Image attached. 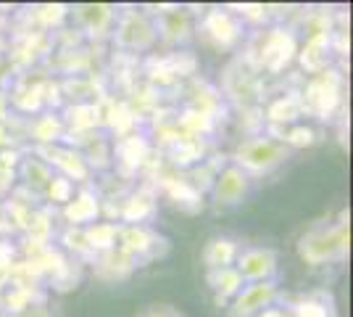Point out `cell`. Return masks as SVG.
Returning <instances> with one entry per match:
<instances>
[{"mask_svg":"<svg viewBox=\"0 0 353 317\" xmlns=\"http://www.w3.org/2000/svg\"><path fill=\"white\" fill-rule=\"evenodd\" d=\"M351 249V233L348 222H335V225H319L311 227L309 233H303L298 238V257L311 267H322V265H338L348 259Z\"/></svg>","mask_w":353,"mask_h":317,"instance_id":"obj_1","label":"cell"},{"mask_svg":"<svg viewBox=\"0 0 353 317\" xmlns=\"http://www.w3.org/2000/svg\"><path fill=\"white\" fill-rule=\"evenodd\" d=\"M290 159V148L280 143L277 137H248L243 140L240 146L232 153V164L237 169H243L250 180L253 177H264V175H272L274 169H280L285 162Z\"/></svg>","mask_w":353,"mask_h":317,"instance_id":"obj_2","label":"cell"},{"mask_svg":"<svg viewBox=\"0 0 353 317\" xmlns=\"http://www.w3.org/2000/svg\"><path fill=\"white\" fill-rule=\"evenodd\" d=\"M235 270L245 283H264L277 280L280 272V254L269 246H243L235 259Z\"/></svg>","mask_w":353,"mask_h":317,"instance_id":"obj_3","label":"cell"},{"mask_svg":"<svg viewBox=\"0 0 353 317\" xmlns=\"http://www.w3.org/2000/svg\"><path fill=\"white\" fill-rule=\"evenodd\" d=\"M282 299V288L277 280H264V283H245L243 291L230 302L227 312L230 317H256L264 309L274 307Z\"/></svg>","mask_w":353,"mask_h":317,"instance_id":"obj_4","label":"cell"},{"mask_svg":"<svg viewBox=\"0 0 353 317\" xmlns=\"http://www.w3.org/2000/svg\"><path fill=\"white\" fill-rule=\"evenodd\" d=\"M253 180L235 164L224 166L211 182V201L216 209H235L250 196Z\"/></svg>","mask_w":353,"mask_h":317,"instance_id":"obj_5","label":"cell"},{"mask_svg":"<svg viewBox=\"0 0 353 317\" xmlns=\"http://www.w3.org/2000/svg\"><path fill=\"white\" fill-rule=\"evenodd\" d=\"M117 246L132 259H137V265H143L166 251V238H161L150 225H121Z\"/></svg>","mask_w":353,"mask_h":317,"instance_id":"obj_6","label":"cell"},{"mask_svg":"<svg viewBox=\"0 0 353 317\" xmlns=\"http://www.w3.org/2000/svg\"><path fill=\"white\" fill-rule=\"evenodd\" d=\"M156 37H159L156 24L145 14L127 11V14H121L117 19V27H114L117 46L127 48V50H148V48L156 43Z\"/></svg>","mask_w":353,"mask_h":317,"instance_id":"obj_7","label":"cell"},{"mask_svg":"<svg viewBox=\"0 0 353 317\" xmlns=\"http://www.w3.org/2000/svg\"><path fill=\"white\" fill-rule=\"evenodd\" d=\"M34 156H40L50 169H59L61 177H66L69 182H88L92 175V166L88 164L85 153L66 146H40Z\"/></svg>","mask_w":353,"mask_h":317,"instance_id":"obj_8","label":"cell"},{"mask_svg":"<svg viewBox=\"0 0 353 317\" xmlns=\"http://www.w3.org/2000/svg\"><path fill=\"white\" fill-rule=\"evenodd\" d=\"M261 66L269 72H280L285 69L295 56V37L288 30H269L261 37Z\"/></svg>","mask_w":353,"mask_h":317,"instance_id":"obj_9","label":"cell"},{"mask_svg":"<svg viewBox=\"0 0 353 317\" xmlns=\"http://www.w3.org/2000/svg\"><path fill=\"white\" fill-rule=\"evenodd\" d=\"M335 106H338V77L335 72H319V77L309 85L303 108H311L319 114V119H327Z\"/></svg>","mask_w":353,"mask_h":317,"instance_id":"obj_10","label":"cell"},{"mask_svg":"<svg viewBox=\"0 0 353 317\" xmlns=\"http://www.w3.org/2000/svg\"><path fill=\"white\" fill-rule=\"evenodd\" d=\"M98 214H101V198L90 188L74 191L72 201L61 206V217L69 222V227L92 225V222H98Z\"/></svg>","mask_w":353,"mask_h":317,"instance_id":"obj_11","label":"cell"},{"mask_svg":"<svg viewBox=\"0 0 353 317\" xmlns=\"http://www.w3.org/2000/svg\"><path fill=\"white\" fill-rule=\"evenodd\" d=\"M203 32L216 48H232L243 37V24L230 11H208L203 19Z\"/></svg>","mask_w":353,"mask_h":317,"instance_id":"obj_12","label":"cell"},{"mask_svg":"<svg viewBox=\"0 0 353 317\" xmlns=\"http://www.w3.org/2000/svg\"><path fill=\"white\" fill-rule=\"evenodd\" d=\"M77 19L79 27L88 32L90 37H105L108 32H114L117 27V8L105 6V3H90V6H79L77 8Z\"/></svg>","mask_w":353,"mask_h":317,"instance_id":"obj_13","label":"cell"},{"mask_svg":"<svg viewBox=\"0 0 353 317\" xmlns=\"http://www.w3.org/2000/svg\"><path fill=\"white\" fill-rule=\"evenodd\" d=\"M243 249V243L232 238V236H214L208 238V243L203 246V265L206 272L227 270V267H235V259Z\"/></svg>","mask_w":353,"mask_h":317,"instance_id":"obj_14","label":"cell"},{"mask_svg":"<svg viewBox=\"0 0 353 317\" xmlns=\"http://www.w3.org/2000/svg\"><path fill=\"white\" fill-rule=\"evenodd\" d=\"M153 24H156L159 37H163V40H166V43H172V46L188 43V40H190V35H192V19H190V14H188V11H182V8L161 11Z\"/></svg>","mask_w":353,"mask_h":317,"instance_id":"obj_15","label":"cell"},{"mask_svg":"<svg viewBox=\"0 0 353 317\" xmlns=\"http://www.w3.org/2000/svg\"><path fill=\"white\" fill-rule=\"evenodd\" d=\"M137 267H140L137 259H132L127 251H121L119 246L111 249V251H105V254H98V257H95V275L103 278V280H124V278H130Z\"/></svg>","mask_w":353,"mask_h":317,"instance_id":"obj_16","label":"cell"},{"mask_svg":"<svg viewBox=\"0 0 353 317\" xmlns=\"http://www.w3.org/2000/svg\"><path fill=\"white\" fill-rule=\"evenodd\" d=\"M156 209H159L156 196L148 193V191H137V193H132V196L124 201L119 217H121L124 225H148L156 217Z\"/></svg>","mask_w":353,"mask_h":317,"instance_id":"obj_17","label":"cell"},{"mask_svg":"<svg viewBox=\"0 0 353 317\" xmlns=\"http://www.w3.org/2000/svg\"><path fill=\"white\" fill-rule=\"evenodd\" d=\"M208 288L214 291V302L219 307H230V302L235 299L237 294L243 291L245 280L240 278V272L235 267H227V270H216V272H206Z\"/></svg>","mask_w":353,"mask_h":317,"instance_id":"obj_18","label":"cell"},{"mask_svg":"<svg viewBox=\"0 0 353 317\" xmlns=\"http://www.w3.org/2000/svg\"><path fill=\"white\" fill-rule=\"evenodd\" d=\"M288 312H290V317H338L332 296L324 294V291H314V294H306V296H298L288 307Z\"/></svg>","mask_w":353,"mask_h":317,"instance_id":"obj_19","label":"cell"},{"mask_svg":"<svg viewBox=\"0 0 353 317\" xmlns=\"http://www.w3.org/2000/svg\"><path fill=\"white\" fill-rule=\"evenodd\" d=\"M82 230H85L90 251L98 257V254H105V251L117 249L121 225H119V222H92V225L82 227Z\"/></svg>","mask_w":353,"mask_h":317,"instance_id":"obj_20","label":"cell"},{"mask_svg":"<svg viewBox=\"0 0 353 317\" xmlns=\"http://www.w3.org/2000/svg\"><path fill=\"white\" fill-rule=\"evenodd\" d=\"M19 175H21V180H24L27 188L43 193L45 185L50 182V177H53L56 172L45 164L40 156H27V159H21V164H19Z\"/></svg>","mask_w":353,"mask_h":317,"instance_id":"obj_21","label":"cell"},{"mask_svg":"<svg viewBox=\"0 0 353 317\" xmlns=\"http://www.w3.org/2000/svg\"><path fill=\"white\" fill-rule=\"evenodd\" d=\"M327 48H330L327 32L311 35L306 48L301 50V64H303L306 72H324L327 69Z\"/></svg>","mask_w":353,"mask_h":317,"instance_id":"obj_22","label":"cell"},{"mask_svg":"<svg viewBox=\"0 0 353 317\" xmlns=\"http://www.w3.org/2000/svg\"><path fill=\"white\" fill-rule=\"evenodd\" d=\"M66 133V122L59 114H43L40 119L32 124V135L40 146H56Z\"/></svg>","mask_w":353,"mask_h":317,"instance_id":"obj_23","label":"cell"},{"mask_svg":"<svg viewBox=\"0 0 353 317\" xmlns=\"http://www.w3.org/2000/svg\"><path fill=\"white\" fill-rule=\"evenodd\" d=\"M32 307H37V302H34V288L32 286H14L6 294V299H3V312L8 317L24 315Z\"/></svg>","mask_w":353,"mask_h":317,"instance_id":"obj_24","label":"cell"},{"mask_svg":"<svg viewBox=\"0 0 353 317\" xmlns=\"http://www.w3.org/2000/svg\"><path fill=\"white\" fill-rule=\"evenodd\" d=\"M269 119L280 122V124H290L295 122L301 114H303V101L298 95H285V98H277L274 104L269 106Z\"/></svg>","mask_w":353,"mask_h":317,"instance_id":"obj_25","label":"cell"},{"mask_svg":"<svg viewBox=\"0 0 353 317\" xmlns=\"http://www.w3.org/2000/svg\"><path fill=\"white\" fill-rule=\"evenodd\" d=\"M43 196L50 201V204H59V206H63V204H69L74 196V182H69L66 177H61V175H53L50 177V182L45 185Z\"/></svg>","mask_w":353,"mask_h":317,"instance_id":"obj_26","label":"cell"},{"mask_svg":"<svg viewBox=\"0 0 353 317\" xmlns=\"http://www.w3.org/2000/svg\"><path fill=\"white\" fill-rule=\"evenodd\" d=\"M280 143H285L290 151L293 148H309V146L316 143V133L311 127H306V124H298V127H290V130L282 133Z\"/></svg>","mask_w":353,"mask_h":317,"instance_id":"obj_27","label":"cell"},{"mask_svg":"<svg viewBox=\"0 0 353 317\" xmlns=\"http://www.w3.org/2000/svg\"><path fill=\"white\" fill-rule=\"evenodd\" d=\"M27 233L34 243H48L50 241V233H53V225H50V214L48 211H32L30 222H27Z\"/></svg>","mask_w":353,"mask_h":317,"instance_id":"obj_28","label":"cell"},{"mask_svg":"<svg viewBox=\"0 0 353 317\" xmlns=\"http://www.w3.org/2000/svg\"><path fill=\"white\" fill-rule=\"evenodd\" d=\"M69 124H72L74 130H92L95 124H98V108L90 104H79L69 108Z\"/></svg>","mask_w":353,"mask_h":317,"instance_id":"obj_29","label":"cell"},{"mask_svg":"<svg viewBox=\"0 0 353 317\" xmlns=\"http://www.w3.org/2000/svg\"><path fill=\"white\" fill-rule=\"evenodd\" d=\"M61 243H63L69 251H74L77 257H95V254L90 251L88 238H85V230H82V227H66V230L61 233Z\"/></svg>","mask_w":353,"mask_h":317,"instance_id":"obj_30","label":"cell"},{"mask_svg":"<svg viewBox=\"0 0 353 317\" xmlns=\"http://www.w3.org/2000/svg\"><path fill=\"white\" fill-rule=\"evenodd\" d=\"M69 14L66 6H43L37 8V19L43 21L45 27H53V24H61V19Z\"/></svg>","mask_w":353,"mask_h":317,"instance_id":"obj_31","label":"cell"},{"mask_svg":"<svg viewBox=\"0 0 353 317\" xmlns=\"http://www.w3.org/2000/svg\"><path fill=\"white\" fill-rule=\"evenodd\" d=\"M143 317H182V315L176 312L174 307H169V304H153V307H148Z\"/></svg>","mask_w":353,"mask_h":317,"instance_id":"obj_32","label":"cell"},{"mask_svg":"<svg viewBox=\"0 0 353 317\" xmlns=\"http://www.w3.org/2000/svg\"><path fill=\"white\" fill-rule=\"evenodd\" d=\"M256 317H290V312H288V307L274 304V307H269V309H264L261 315H256Z\"/></svg>","mask_w":353,"mask_h":317,"instance_id":"obj_33","label":"cell"},{"mask_svg":"<svg viewBox=\"0 0 353 317\" xmlns=\"http://www.w3.org/2000/svg\"><path fill=\"white\" fill-rule=\"evenodd\" d=\"M19 317H50V312H48V307L37 304V307H32V309H27L24 315H19Z\"/></svg>","mask_w":353,"mask_h":317,"instance_id":"obj_34","label":"cell"},{"mask_svg":"<svg viewBox=\"0 0 353 317\" xmlns=\"http://www.w3.org/2000/svg\"><path fill=\"white\" fill-rule=\"evenodd\" d=\"M6 227H8V222H6V217H3V211H0V233H3Z\"/></svg>","mask_w":353,"mask_h":317,"instance_id":"obj_35","label":"cell"},{"mask_svg":"<svg viewBox=\"0 0 353 317\" xmlns=\"http://www.w3.org/2000/svg\"><path fill=\"white\" fill-rule=\"evenodd\" d=\"M0 317H8V315H6V312H0Z\"/></svg>","mask_w":353,"mask_h":317,"instance_id":"obj_36","label":"cell"}]
</instances>
